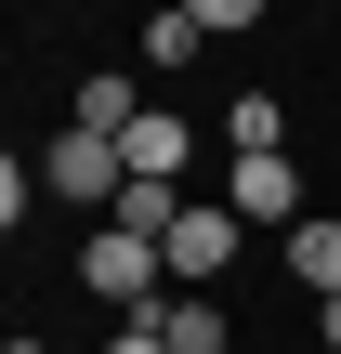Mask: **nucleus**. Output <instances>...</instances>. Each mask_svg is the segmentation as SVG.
Listing matches in <instances>:
<instances>
[{"label":"nucleus","instance_id":"nucleus-1","mask_svg":"<svg viewBox=\"0 0 341 354\" xmlns=\"http://www.w3.org/2000/svg\"><path fill=\"white\" fill-rule=\"evenodd\" d=\"M79 289H92V302L158 315V302H171V250H158V236H131V223H105V236L79 250Z\"/></svg>","mask_w":341,"mask_h":354},{"label":"nucleus","instance_id":"nucleus-2","mask_svg":"<svg viewBox=\"0 0 341 354\" xmlns=\"http://www.w3.org/2000/svg\"><path fill=\"white\" fill-rule=\"evenodd\" d=\"M39 184H53V197H92V210H118L131 158H118V131H79V118H66V131L39 145Z\"/></svg>","mask_w":341,"mask_h":354},{"label":"nucleus","instance_id":"nucleus-3","mask_svg":"<svg viewBox=\"0 0 341 354\" xmlns=\"http://www.w3.org/2000/svg\"><path fill=\"white\" fill-rule=\"evenodd\" d=\"M158 250H171V289H210V276L237 263V210H184Z\"/></svg>","mask_w":341,"mask_h":354},{"label":"nucleus","instance_id":"nucleus-4","mask_svg":"<svg viewBox=\"0 0 341 354\" xmlns=\"http://www.w3.org/2000/svg\"><path fill=\"white\" fill-rule=\"evenodd\" d=\"M118 158H131L145 184H184V158H197V131H184V105H145V118L118 131Z\"/></svg>","mask_w":341,"mask_h":354},{"label":"nucleus","instance_id":"nucleus-5","mask_svg":"<svg viewBox=\"0 0 341 354\" xmlns=\"http://www.w3.org/2000/svg\"><path fill=\"white\" fill-rule=\"evenodd\" d=\"M237 223H302V171H289V145L276 158H237V197H223Z\"/></svg>","mask_w":341,"mask_h":354},{"label":"nucleus","instance_id":"nucleus-6","mask_svg":"<svg viewBox=\"0 0 341 354\" xmlns=\"http://www.w3.org/2000/svg\"><path fill=\"white\" fill-rule=\"evenodd\" d=\"M158 342H171V354H223V342H237V315H223L210 289H171V302H158Z\"/></svg>","mask_w":341,"mask_h":354},{"label":"nucleus","instance_id":"nucleus-7","mask_svg":"<svg viewBox=\"0 0 341 354\" xmlns=\"http://www.w3.org/2000/svg\"><path fill=\"white\" fill-rule=\"evenodd\" d=\"M289 276H302L315 302H341V210H302V223H289Z\"/></svg>","mask_w":341,"mask_h":354},{"label":"nucleus","instance_id":"nucleus-8","mask_svg":"<svg viewBox=\"0 0 341 354\" xmlns=\"http://www.w3.org/2000/svg\"><path fill=\"white\" fill-rule=\"evenodd\" d=\"M66 118H79V131H131V118H145V92L105 66V79H79V105H66Z\"/></svg>","mask_w":341,"mask_h":354},{"label":"nucleus","instance_id":"nucleus-9","mask_svg":"<svg viewBox=\"0 0 341 354\" xmlns=\"http://www.w3.org/2000/svg\"><path fill=\"white\" fill-rule=\"evenodd\" d=\"M184 210H197V197H184V184H145V171H131V184H118V223H131V236H171V223H184Z\"/></svg>","mask_w":341,"mask_h":354},{"label":"nucleus","instance_id":"nucleus-10","mask_svg":"<svg viewBox=\"0 0 341 354\" xmlns=\"http://www.w3.org/2000/svg\"><path fill=\"white\" fill-rule=\"evenodd\" d=\"M197 39H210V26H197V13H184V0H171V13H158V26H145V66H197Z\"/></svg>","mask_w":341,"mask_h":354},{"label":"nucleus","instance_id":"nucleus-11","mask_svg":"<svg viewBox=\"0 0 341 354\" xmlns=\"http://www.w3.org/2000/svg\"><path fill=\"white\" fill-rule=\"evenodd\" d=\"M223 145H237V158H276V105L237 92V105H223Z\"/></svg>","mask_w":341,"mask_h":354},{"label":"nucleus","instance_id":"nucleus-12","mask_svg":"<svg viewBox=\"0 0 341 354\" xmlns=\"http://www.w3.org/2000/svg\"><path fill=\"white\" fill-rule=\"evenodd\" d=\"M184 13H197L210 39H237V26H263V0H184Z\"/></svg>","mask_w":341,"mask_h":354},{"label":"nucleus","instance_id":"nucleus-13","mask_svg":"<svg viewBox=\"0 0 341 354\" xmlns=\"http://www.w3.org/2000/svg\"><path fill=\"white\" fill-rule=\"evenodd\" d=\"M105 354H171V342H158V315H131V328H118Z\"/></svg>","mask_w":341,"mask_h":354},{"label":"nucleus","instance_id":"nucleus-14","mask_svg":"<svg viewBox=\"0 0 341 354\" xmlns=\"http://www.w3.org/2000/svg\"><path fill=\"white\" fill-rule=\"evenodd\" d=\"M315 342H329V354H341V302H315Z\"/></svg>","mask_w":341,"mask_h":354},{"label":"nucleus","instance_id":"nucleus-15","mask_svg":"<svg viewBox=\"0 0 341 354\" xmlns=\"http://www.w3.org/2000/svg\"><path fill=\"white\" fill-rule=\"evenodd\" d=\"M13 354H39V342H13Z\"/></svg>","mask_w":341,"mask_h":354}]
</instances>
